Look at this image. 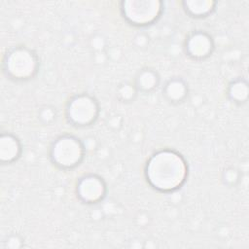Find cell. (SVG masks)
<instances>
[{
  "mask_svg": "<svg viewBox=\"0 0 249 249\" xmlns=\"http://www.w3.org/2000/svg\"><path fill=\"white\" fill-rule=\"evenodd\" d=\"M75 194L83 204L95 205L106 198L108 194L107 183L100 175L88 173L77 180Z\"/></svg>",
  "mask_w": 249,
  "mask_h": 249,
  "instance_id": "obj_6",
  "label": "cell"
},
{
  "mask_svg": "<svg viewBox=\"0 0 249 249\" xmlns=\"http://www.w3.org/2000/svg\"><path fill=\"white\" fill-rule=\"evenodd\" d=\"M24 246V238L19 233L8 234L2 242L4 249H19Z\"/></svg>",
  "mask_w": 249,
  "mask_h": 249,
  "instance_id": "obj_16",
  "label": "cell"
},
{
  "mask_svg": "<svg viewBox=\"0 0 249 249\" xmlns=\"http://www.w3.org/2000/svg\"><path fill=\"white\" fill-rule=\"evenodd\" d=\"M132 82L139 93L149 94L160 87V75L155 68L145 66L136 72Z\"/></svg>",
  "mask_w": 249,
  "mask_h": 249,
  "instance_id": "obj_10",
  "label": "cell"
},
{
  "mask_svg": "<svg viewBox=\"0 0 249 249\" xmlns=\"http://www.w3.org/2000/svg\"><path fill=\"white\" fill-rule=\"evenodd\" d=\"M122 18L134 27H148L162 16L164 3L160 0H125L119 3Z\"/></svg>",
  "mask_w": 249,
  "mask_h": 249,
  "instance_id": "obj_5",
  "label": "cell"
},
{
  "mask_svg": "<svg viewBox=\"0 0 249 249\" xmlns=\"http://www.w3.org/2000/svg\"><path fill=\"white\" fill-rule=\"evenodd\" d=\"M84 141V144H85V147H86V150H87V153L89 151V150H93L96 146H95V144H96V139L94 138V137H92V136H90V137H87L85 140H83Z\"/></svg>",
  "mask_w": 249,
  "mask_h": 249,
  "instance_id": "obj_18",
  "label": "cell"
},
{
  "mask_svg": "<svg viewBox=\"0 0 249 249\" xmlns=\"http://www.w3.org/2000/svg\"><path fill=\"white\" fill-rule=\"evenodd\" d=\"M226 95L228 99L238 106L247 103L249 97V85L245 78L237 77L231 80L226 89Z\"/></svg>",
  "mask_w": 249,
  "mask_h": 249,
  "instance_id": "obj_12",
  "label": "cell"
},
{
  "mask_svg": "<svg viewBox=\"0 0 249 249\" xmlns=\"http://www.w3.org/2000/svg\"><path fill=\"white\" fill-rule=\"evenodd\" d=\"M242 174L238 168L235 166H226L222 173H221V181L222 183L229 188H234L236 187L240 180H241Z\"/></svg>",
  "mask_w": 249,
  "mask_h": 249,
  "instance_id": "obj_14",
  "label": "cell"
},
{
  "mask_svg": "<svg viewBox=\"0 0 249 249\" xmlns=\"http://www.w3.org/2000/svg\"><path fill=\"white\" fill-rule=\"evenodd\" d=\"M138 94L139 92L133 82L130 81H123L116 88V97L121 103H132L137 98Z\"/></svg>",
  "mask_w": 249,
  "mask_h": 249,
  "instance_id": "obj_13",
  "label": "cell"
},
{
  "mask_svg": "<svg viewBox=\"0 0 249 249\" xmlns=\"http://www.w3.org/2000/svg\"><path fill=\"white\" fill-rule=\"evenodd\" d=\"M57 110L54 106L51 104L42 105L37 111V118L38 121L43 125H51L53 124L57 119Z\"/></svg>",
  "mask_w": 249,
  "mask_h": 249,
  "instance_id": "obj_15",
  "label": "cell"
},
{
  "mask_svg": "<svg viewBox=\"0 0 249 249\" xmlns=\"http://www.w3.org/2000/svg\"><path fill=\"white\" fill-rule=\"evenodd\" d=\"M217 1L214 0H184L181 2L184 13L192 18H205L216 12Z\"/></svg>",
  "mask_w": 249,
  "mask_h": 249,
  "instance_id": "obj_11",
  "label": "cell"
},
{
  "mask_svg": "<svg viewBox=\"0 0 249 249\" xmlns=\"http://www.w3.org/2000/svg\"><path fill=\"white\" fill-rule=\"evenodd\" d=\"M215 51L213 36L202 29L191 31L184 41L185 54L192 60L200 62L209 58Z\"/></svg>",
  "mask_w": 249,
  "mask_h": 249,
  "instance_id": "obj_7",
  "label": "cell"
},
{
  "mask_svg": "<svg viewBox=\"0 0 249 249\" xmlns=\"http://www.w3.org/2000/svg\"><path fill=\"white\" fill-rule=\"evenodd\" d=\"M144 178L147 184L160 194H173L187 182L190 169L185 157L171 148L154 152L146 160Z\"/></svg>",
  "mask_w": 249,
  "mask_h": 249,
  "instance_id": "obj_1",
  "label": "cell"
},
{
  "mask_svg": "<svg viewBox=\"0 0 249 249\" xmlns=\"http://www.w3.org/2000/svg\"><path fill=\"white\" fill-rule=\"evenodd\" d=\"M123 124V118L121 115L119 114H115L112 116H108L107 118V125L108 127H110L111 129H119Z\"/></svg>",
  "mask_w": 249,
  "mask_h": 249,
  "instance_id": "obj_17",
  "label": "cell"
},
{
  "mask_svg": "<svg viewBox=\"0 0 249 249\" xmlns=\"http://www.w3.org/2000/svg\"><path fill=\"white\" fill-rule=\"evenodd\" d=\"M23 152L20 139L14 133L2 131L0 134V162L2 165L17 162Z\"/></svg>",
  "mask_w": 249,
  "mask_h": 249,
  "instance_id": "obj_8",
  "label": "cell"
},
{
  "mask_svg": "<svg viewBox=\"0 0 249 249\" xmlns=\"http://www.w3.org/2000/svg\"><path fill=\"white\" fill-rule=\"evenodd\" d=\"M48 155L53 166L60 170L68 171L81 165L86 158L87 150L81 138L65 133L52 141Z\"/></svg>",
  "mask_w": 249,
  "mask_h": 249,
  "instance_id": "obj_3",
  "label": "cell"
},
{
  "mask_svg": "<svg viewBox=\"0 0 249 249\" xmlns=\"http://www.w3.org/2000/svg\"><path fill=\"white\" fill-rule=\"evenodd\" d=\"M67 123L77 128L93 125L100 116V104L95 96L88 92L72 95L64 107Z\"/></svg>",
  "mask_w": 249,
  "mask_h": 249,
  "instance_id": "obj_4",
  "label": "cell"
},
{
  "mask_svg": "<svg viewBox=\"0 0 249 249\" xmlns=\"http://www.w3.org/2000/svg\"><path fill=\"white\" fill-rule=\"evenodd\" d=\"M163 98L172 105L184 103L190 94V88L187 81L179 76L167 79L161 89Z\"/></svg>",
  "mask_w": 249,
  "mask_h": 249,
  "instance_id": "obj_9",
  "label": "cell"
},
{
  "mask_svg": "<svg viewBox=\"0 0 249 249\" xmlns=\"http://www.w3.org/2000/svg\"><path fill=\"white\" fill-rule=\"evenodd\" d=\"M40 70L37 53L24 45L8 49L2 58V72L11 81L24 83L33 80Z\"/></svg>",
  "mask_w": 249,
  "mask_h": 249,
  "instance_id": "obj_2",
  "label": "cell"
}]
</instances>
